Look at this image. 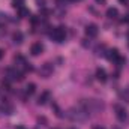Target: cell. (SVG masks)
<instances>
[{
  "mask_svg": "<svg viewBox=\"0 0 129 129\" xmlns=\"http://www.w3.org/2000/svg\"><path fill=\"white\" fill-rule=\"evenodd\" d=\"M24 74L21 72V71H18V69H12V68H8L6 69V80H9V81H14V80H23L24 77H23Z\"/></svg>",
  "mask_w": 129,
  "mask_h": 129,
  "instance_id": "6da1fadb",
  "label": "cell"
},
{
  "mask_svg": "<svg viewBox=\"0 0 129 129\" xmlns=\"http://www.w3.org/2000/svg\"><path fill=\"white\" fill-rule=\"evenodd\" d=\"M51 38H53V41H56V42H63L64 38H66V30H64L63 27H56V29H53V32H51Z\"/></svg>",
  "mask_w": 129,
  "mask_h": 129,
  "instance_id": "7a4b0ae2",
  "label": "cell"
},
{
  "mask_svg": "<svg viewBox=\"0 0 129 129\" xmlns=\"http://www.w3.org/2000/svg\"><path fill=\"white\" fill-rule=\"evenodd\" d=\"M39 74H41V77H44V78H48L51 74H53V64L51 63H44L41 66V71H39Z\"/></svg>",
  "mask_w": 129,
  "mask_h": 129,
  "instance_id": "3957f363",
  "label": "cell"
},
{
  "mask_svg": "<svg viewBox=\"0 0 129 129\" xmlns=\"http://www.w3.org/2000/svg\"><path fill=\"white\" fill-rule=\"evenodd\" d=\"M116 111H117V119H119L120 122H125V120H128V111H126L123 107H120V105H116Z\"/></svg>",
  "mask_w": 129,
  "mask_h": 129,
  "instance_id": "277c9868",
  "label": "cell"
},
{
  "mask_svg": "<svg viewBox=\"0 0 129 129\" xmlns=\"http://www.w3.org/2000/svg\"><path fill=\"white\" fill-rule=\"evenodd\" d=\"M86 35H87L89 38H95L98 35V26L96 24H89V26L86 27Z\"/></svg>",
  "mask_w": 129,
  "mask_h": 129,
  "instance_id": "5b68a950",
  "label": "cell"
},
{
  "mask_svg": "<svg viewBox=\"0 0 129 129\" xmlns=\"http://www.w3.org/2000/svg\"><path fill=\"white\" fill-rule=\"evenodd\" d=\"M42 51H44V47H42V44H41V42H36V44H33L32 48H30V53H32L33 56H39Z\"/></svg>",
  "mask_w": 129,
  "mask_h": 129,
  "instance_id": "8992f818",
  "label": "cell"
},
{
  "mask_svg": "<svg viewBox=\"0 0 129 129\" xmlns=\"http://www.w3.org/2000/svg\"><path fill=\"white\" fill-rule=\"evenodd\" d=\"M107 57H108L111 62H116V60L120 57V53H119V50H117V48H113V50H110V51H108Z\"/></svg>",
  "mask_w": 129,
  "mask_h": 129,
  "instance_id": "52a82bcc",
  "label": "cell"
},
{
  "mask_svg": "<svg viewBox=\"0 0 129 129\" xmlns=\"http://www.w3.org/2000/svg\"><path fill=\"white\" fill-rule=\"evenodd\" d=\"M96 78L99 80V81H102V83L107 81V72H105L104 68H98L96 69Z\"/></svg>",
  "mask_w": 129,
  "mask_h": 129,
  "instance_id": "ba28073f",
  "label": "cell"
},
{
  "mask_svg": "<svg viewBox=\"0 0 129 129\" xmlns=\"http://www.w3.org/2000/svg\"><path fill=\"white\" fill-rule=\"evenodd\" d=\"M48 99H50V92H48V90H47V92H42L41 96H39V99H38V104H39V105H45V104L48 102Z\"/></svg>",
  "mask_w": 129,
  "mask_h": 129,
  "instance_id": "9c48e42d",
  "label": "cell"
},
{
  "mask_svg": "<svg viewBox=\"0 0 129 129\" xmlns=\"http://www.w3.org/2000/svg\"><path fill=\"white\" fill-rule=\"evenodd\" d=\"M2 111H3L5 114H12V111H14V107H12L9 102L3 101V104H2Z\"/></svg>",
  "mask_w": 129,
  "mask_h": 129,
  "instance_id": "30bf717a",
  "label": "cell"
},
{
  "mask_svg": "<svg viewBox=\"0 0 129 129\" xmlns=\"http://www.w3.org/2000/svg\"><path fill=\"white\" fill-rule=\"evenodd\" d=\"M117 15H119V11L116 8H108L107 9V17L108 18H117Z\"/></svg>",
  "mask_w": 129,
  "mask_h": 129,
  "instance_id": "8fae6325",
  "label": "cell"
},
{
  "mask_svg": "<svg viewBox=\"0 0 129 129\" xmlns=\"http://www.w3.org/2000/svg\"><path fill=\"white\" fill-rule=\"evenodd\" d=\"M12 39H14V42H15V44H21L24 38H23V33H21V32H15L14 35H12Z\"/></svg>",
  "mask_w": 129,
  "mask_h": 129,
  "instance_id": "7c38bea8",
  "label": "cell"
},
{
  "mask_svg": "<svg viewBox=\"0 0 129 129\" xmlns=\"http://www.w3.org/2000/svg\"><path fill=\"white\" fill-rule=\"evenodd\" d=\"M35 90H36V86H35L33 83H29V84L26 86V95H29V96H30V95L35 93Z\"/></svg>",
  "mask_w": 129,
  "mask_h": 129,
  "instance_id": "4fadbf2b",
  "label": "cell"
},
{
  "mask_svg": "<svg viewBox=\"0 0 129 129\" xmlns=\"http://www.w3.org/2000/svg\"><path fill=\"white\" fill-rule=\"evenodd\" d=\"M120 99L125 101V102H129V87H126L125 90L120 92Z\"/></svg>",
  "mask_w": 129,
  "mask_h": 129,
  "instance_id": "5bb4252c",
  "label": "cell"
},
{
  "mask_svg": "<svg viewBox=\"0 0 129 129\" xmlns=\"http://www.w3.org/2000/svg\"><path fill=\"white\" fill-rule=\"evenodd\" d=\"M2 87H3V90H6V92H8V90H11V81L5 78V80L2 81Z\"/></svg>",
  "mask_w": 129,
  "mask_h": 129,
  "instance_id": "9a60e30c",
  "label": "cell"
},
{
  "mask_svg": "<svg viewBox=\"0 0 129 129\" xmlns=\"http://www.w3.org/2000/svg\"><path fill=\"white\" fill-rule=\"evenodd\" d=\"M20 15L21 17H27V15H30V12L27 9H24V8H20Z\"/></svg>",
  "mask_w": 129,
  "mask_h": 129,
  "instance_id": "2e32d148",
  "label": "cell"
},
{
  "mask_svg": "<svg viewBox=\"0 0 129 129\" xmlns=\"http://www.w3.org/2000/svg\"><path fill=\"white\" fill-rule=\"evenodd\" d=\"M36 2H38V6L39 8H44L45 6V0H36Z\"/></svg>",
  "mask_w": 129,
  "mask_h": 129,
  "instance_id": "e0dca14e",
  "label": "cell"
},
{
  "mask_svg": "<svg viewBox=\"0 0 129 129\" xmlns=\"http://www.w3.org/2000/svg\"><path fill=\"white\" fill-rule=\"evenodd\" d=\"M123 23H129V15H125V18H122Z\"/></svg>",
  "mask_w": 129,
  "mask_h": 129,
  "instance_id": "ac0fdd59",
  "label": "cell"
},
{
  "mask_svg": "<svg viewBox=\"0 0 129 129\" xmlns=\"http://www.w3.org/2000/svg\"><path fill=\"white\" fill-rule=\"evenodd\" d=\"M15 129H26V128H24L23 125H18V126H17V128H15Z\"/></svg>",
  "mask_w": 129,
  "mask_h": 129,
  "instance_id": "d6986e66",
  "label": "cell"
},
{
  "mask_svg": "<svg viewBox=\"0 0 129 129\" xmlns=\"http://www.w3.org/2000/svg\"><path fill=\"white\" fill-rule=\"evenodd\" d=\"M119 2H120V3H123V5H126V3H128V0H119Z\"/></svg>",
  "mask_w": 129,
  "mask_h": 129,
  "instance_id": "ffe728a7",
  "label": "cell"
},
{
  "mask_svg": "<svg viewBox=\"0 0 129 129\" xmlns=\"http://www.w3.org/2000/svg\"><path fill=\"white\" fill-rule=\"evenodd\" d=\"M93 129H105V128H102V126H95Z\"/></svg>",
  "mask_w": 129,
  "mask_h": 129,
  "instance_id": "44dd1931",
  "label": "cell"
},
{
  "mask_svg": "<svg viewBox=\"0 0 129 129\" xmlns=\"http://www.w3.org/2000/svg\"><path fill=\"white\" fill-rule=\"evenodd\" d=\"M2 57H3V51L0 50V59H2Z\"/></svg>",
  "mask_w": 129,
  "mask_h": 129,
  "instance_id": "7402d4cb",
  "label": "cell"
},
{
  "mask_svg": "<svg viewBox=\"0 0 129 129\" xmlns=\"http://www.w3.org/2000/svg\"><path fill=\"white\" fill-rule=\"evenodd\" d=\"M53 129H59V128H53Z\"/></svg>",
  "mask_w": 129,
  "mask_h": 129,
  "instance_id": "603a6c76",
  "label": "cell"
},
{
  "mask_svg": "<svg viewBox=\"0 0 129 129\" xmlns=\"http://www.w3.org/2000/svg\"><path fill=\"white\" fill-rule=\"evenodd\" d=\"M72 129H75V128H72Z\"/></svg>",
  "mask_w": 129,
  "mask_h": 129,
  "instance_id": "cb8c5ba5",
  "label": "cell"
}]
</instances>
